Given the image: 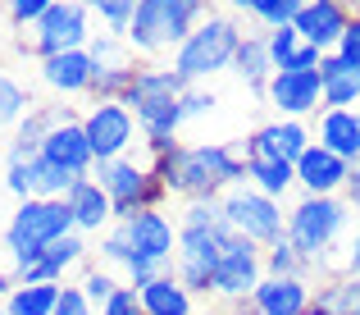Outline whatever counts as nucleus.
<instances>
[{
	"mask_svg": "<svg viewBox=\"0 0 360 315\" xmlns=\"http://www.w3.org/2000/svg\"><path fill=\"white\" fill-rule=\"evenodd\" d=\"M146 147H150V174L165 183V192H178L187 202L219 197L224 187H242L246 178V151L229 147V142H201V147L146 142Z\"/></svg>",
	"mask_w": 360,
	"mask_h": 315,
	"instance_id": "obj_1",
	"label": "nucleus"
},
{
	"mask_svg": "<svg viewBox=\"0 0 360 315\" xmlns=\"http://www.w3.org/2000/svg\"><path fill=\"white\" fill-rule=\"evenodd\" d=\"M192 82H183L174 73V64H141L137 82L128 87L123 105L132 110L137 128L146 132V142H178V128H183V92Z\"/></svg>",
	"mask_w": 360,
	"mask_h": 315,
	"instance_id": "obj_2",
	"label": "nucleus"
},
{
	"mask_svg": "<svg viewBox=\"0 0 360 315\" xmlns=\"http://www.w3.org/2000/svg\"><path fill=\"white\" fill-rule=\"evenodd\" d=\"M205 18H210V9L196 0H137V14H132L123 42L137 60H155L165 51H178Z\"/></svg>",
	"mask_w": 360,
	"mask_h": 315,
	"instance_id": "obj_3",
	"label": "nucleus"
},
{
	"mask_svg": "<svg viewBox=\"0 0 360 315\" xmlns=\"http://www.w3.org/2000/svg\"><path fill=\"white\" fill-rule=\"evenodd\" d=\"M352 206L342 197H301L297 206L288 210V242L301 252V261L310 270L328 261V252H338L342 233L352 228Z\"/></svg>",
	"mask_w": 360,
	"mask_h": 315,
	"instance_id": "obj_4",
	"label": "nucleus"
},
{
	"mask_svg": "<svg viewBox=\"0 0 360 315\" xmlns=\"http://www.w3.org/2000/svg\"><path fill=\"white\" fill-rule=\"evenodd\" d=\"M242 37L246 32L238 27V18H233V14H210L205 23H196V32L174 51V73L183 82H192V87H201L205 78L233 69Z\"/></svg>",
	"mask_w": 360,
	"mask_h": 315,
	"instance_id": "obj_5",
	"label": "nucleus"
},
{
	"mask_svg": "<svg viewBox=\"0 0 360 315\" xmlns=\"http://www.w3.org/2000/svg\"><path fill=\"white\" fill-rule=\"evenodd\" d=\"M69 233H78V228H73V215H69L64 202H37V197L23 202L14 210V219H9V228H5V247H9V256H14V274L27 270V265H37L46 247L69 237Z\"/></svg>",
	"mask_w": 360,
	"mask_h": 315,
	"instance_id": "obj_6",
	"label": "nucleus"
},
{
	"mask_svg": "<svg viewBox=\"0 0 360 315\" xmlns=\"http://www.w3.org/2000/svg\"><path fill=\"white\" fill-rule=\"evenodd\" d=\"M91 183H101V192L115 206V224H128L141 210H160V197H165V183L150 174V165H137V160H110V165L91 169Z\"/></svg>",
	"mask_w": 360,
	"mask_h": 315,
	"instance_id": "obj_7",
	"label": "nucleus"
},
{
	"mask_svg": "<svg viewBox=\"0 0 360 315\" xmlns=\"http://www.w3.org/2000/svg\"><path fill=\"white\" fill-rule=\"evenodd\" d=\"M91 37H96L91 32V5L69 0V5H51L46 9V18L37 27H27L18 46H23L27 55L55 60V55H69V51H87Z\"/></svg>",
	"mask_w": 360,
	"mask_h": 315,
	"instance_id": "obj_8",
	"label": "nucleus"
},
{
	"mask_svg": "<svg viewBox=\"0 0 360 315\" xmlns=\"http://www.w3.org/2000/svg\"><path fill=\"white\" fill-rule=\"evenodd\" d=\"M224 215H229V228L246 242H255L260 252H269L274 242L288 237V215L274 197L255 192V187H229L224 192Z\"/></svg>",
	"mask_w": 360,
	"mask_h": 315,
	"instance_id": "obj_9",
	"label": "nucleus"
},
{
	"mask_svg": "<svg viewBox=\"0 0 360 315\" xmlns=\"http://www.w3.org/2000/svg\"><path fill=\"white\" fill-rule=\"evenodd\" d=\"M264 279V252L255 242H246V237L229 233L219 242V261H214V297L224 302H251L255 288H260Z\"/></svg>",
	"mask_w": 360,
	"mask_h": 315,
	"instance_id": "obj_10",
	"label": "nucleus"
},
{
	"mask_svg": "<svg viewBox=\"0 0 360 315\" xmlns=\"http://www.w3.org/2000/svg\"><path fill=\"white\" fill-rule=\"evenodd\" d=\"M233 228L214 233V228H183L178 224V252H174V274L187 292H210L214 288V261H219V242Z\"/></svg>",
	"mask_w": 360,
	"mask_h": 315,
	"instance_id": "obj_11",
	"label": "nucleus"
},
{
	"mask_svg": "<svg viewBox=\"0 0 360 315\" xmlns=\"http://www.w3.org/2000/svg\"><path fill=\"white\" fill-rule=\"evenodd\" d=\"M82 128H87L91 156L96 165H110V160H123V151L137 137V119L123 101H91V110L82 114Z\"/></svg>",
	"mask_w": 360,
	"mask_h": 315,
	"instance_id": "obj_12",
	"label": "nucleus"
},
{
	"mask_svg": "<svg viewBox=\"0 0 360 315\" xmlns=\"http://www.w3.org/2000/svg\"><path fill=\"white\" fill-rule=\"evenodd\" d=\"M264 101L278 110V119H297L306 123L310 114H324V87H319V69L310 73H274L269 87H264Z\"/></svg>",
	"mask_w": 360,
	"mask_h": 315,
	"instance_id": "obj_13",
	"label": "nucleus"
},
{
	"mask_svg": "<svg viewBox=\"0 0 360 315\" xmlns=\"http://www.w3.org/2000/svg\"><path fill=\"white\" fill-rule=\"evenodd\" d=\"M128 233V247H132V261H146V265H174V252H178V228L169 215L160 210H141L123 224ZM128 261V265H132Z\"/></svg>",
	"mask_w": 360,
	"mask_h": 315,
	"instance_id": "obj_14",
	"label": "nucleus"
},
{
	"mask_svg": "<svg viewBox=\"0 0 360 315\" xmlns=\"http://www.w3.org/2000/svg\"><path fill=\"white\" fill-rule=\"evenodd\" d=\"M347 23H352V5H342V0H306V5L297 9V32L306 46H315L319 55H333L338 42H342Z\"/></svg>",
	"mask_w": 360,
	"mask_h": 315,
	"instance_id": "obj_15",
	"label": "nucleus"
},
{
	"mask_svg": "<svg viewBox=\"0 0 360 315\" xmlns=\"http://www.w3.org/2000/svg\"><path fill=\"white\" fill-rule=\"evenodd\" d=\"M310 142H315V132H310L306 123L274 119V123H264V128H255L242 151H246V160H288V165H297L310 151Z\"/></svg>",
	"mask_w": 360,
	"mask_h": 315,
	"instance_id": "obj_16",
	"label": "nucleus"
},
{
	"mask_svg": "<svg viewBox=\"0 0 360 315\" xmlns=\"http://www.w3.org/2000/svg\"><path fill=\"white\" fill-rule=\"evenodd\" d=\"M41 160H51V165L69 169L73 178H91V169H96V156H91L87 128H82L78 114H69V119H60V123L51 128V137H46V147H41Z\"/></svg>",
	"mask_w": 360,
	"mask_h": 315,
	"instance_id": "obj_17",
	"label": "nucleus"
},
{
	"mask_svg": "<svg viewBox=\"0 0 360 315\" xmlns=\"http://www.w3.org/2000/svg\"><path fill=\"white\" fill-rule=\"evenodd\" d=\"M347 178H352V165L333 151H324L319 142H310V151L297 160V187L306 197H342Z\"/></svg>",
	"mask_w": 360,
	"mask_h": 315,
	"instance_id": "obj_18",
	"label": "nucleus"
},
{
	"mask_svg": "<svg viewBox=\"0 0 360 315\" xmlns=\"http://www.w3.org/2000/svg\"><path fill=\"white\" fill-rule=\"evenodd\" d=\"M310 292L315 288L306 279H260L246 307L255 315H310Z\"/></svg>",
	"mask_w": 360,
	"mask_h": 315,
	"instance_id": "obj_19",
	"label": "nucleus"
},
{
	"mask_svg": "<svg viewBox=\"0 0 360 315\" xmlns=\"http://www.w3.org/2000/svg\"><path fill=\"white\" fill-rule=\"evenodd\" d=\"M91 78H96V64H91L87 51L41 60V82L51 92H60V97H91Z\"/></svg>",
	"mask_w": 360,
	"mask_h": 315,
	"instance_id": "obj_20",
	"label": "nucleus"
},
{
	"mask_svg": "<svg viewBox=\"0 0 360 315\" xmlns=\"http://www.w3.org/2000/svg\"><path fill=\"white\" fill-rule=\"evenodd\" d=\"M315 142L347 165H360V110H324L315 119Z\"/></svg>",
	"mask_w": 360,
	"mask_h": 315,
	"instance_id": "obj_21",
	"label": "nucleus"
},
{
	"mask_svg": "<svg viewBox=\"0 0 360 315\" xmlns=\"http://www.w3.org/2000/svg\"><path fill=\"white\" fill-rule=\"evenodd\" d=\"M64 206H69L78 233H105V228L115 224V206H110L105 192H101V183H91V178H78L73 192L64 197Z\"/></svg>",
	"mask_w": 360,
	"mask_h": 315,
	"instance_id": "obj_22",
	"label": "nucleus"
},
{
	"mask_svg": "<svg viewBox=\"0 0 360 315\" xmlns=\"http://www.w3.org/2000/svg\"><path fill=\"white\" fill-rule=\"evenodd\" d=\"M319 87H324V110H360V69L342 55L319 60Z\"/></svg>",
	"mask_w": 360,
	"mask_h": 315,
	"instance_id": "obj_23",
	"label": "nucleus"
},
{
	"mask_svg": "<svg viewBox=\"0 0 360 315\" xmlns=\"http://www.w3.org/2000/svg\"><path fill=\"white\" fill-rule=\"evenodd\" d=\"M264 46H269L274 73H310V69H319V60H324L315 46L301 42L297 27H274V32H264Z\"/></svg>",
	"mask_w": 360,
	"mask_h": 315,
	"instance_id": "obj_24",
	"label": "nucleus"
},
{
	"mask_svg": "<svg viewBox=\"0 0 360 315\" xmlns=\"http://www.w3.org/2000/svg\"><path fill=\"white\" fill-rule=\"evenodd\" d=\"M310 315H360V274H328L310 292Z\"/></svg>",
	"mask_w": 360,
	"mask_h": 315,
	"instance_id": "obj_25",
	"label": "nucleus"
},
{
	"mask_svg": "<svg viewBox=\"0 0 360 315\" xmlns=\"http://www.w3.org/2000/svg\"><path fill=\"white\" fill-rule=\"evenodd\" d=\"M141 297V315H192V292L178 283V274H160L150 288L137 292Z\"/></svg>",
	"mask_w": 360,
	"mask_h": 315,
	"instance_id": "obj_26",
	"label": "nucleus"
},
{
	"mask_svg": "<svg viewBox=\"0 0 360 315\" xmlns=\"http://www.w3.org/2000/svg\"><path fill=\"white\" fill-rule=\"evenodd\" d=\"M233 73H238V78H242L251 92H260V97H264V87H269V78H274V60H269V46H264V37H251V32L242 37L238 60H233Z\"/></svg>",
	"mask_w": 360,
	"mask_h": 315,
	"instance_id": "obj_27",
	"label": "nucleus"
},
{
	"mask_svg": "<svg viewBox=\"0 0 360 315\" xmlns=\"http://www.w3.org/2000/svg\"><path fill=\"white\" fill-rule=\"evenodd\" d=\"M246 187L278 202L297 187V165H288V160H246Z\"/></svg>",
	"mask_w": 360,
	"mask_h": 315,
	"instance_id": "obj_28",
	"label": "nucleus"
},
{
	"mask_svg": "<svg viewBox=\"0 0 360 315\" xmlns=\"http://www.w3.org/2000/svg\"><path fill=\"white\" fill-rule=\"evenodd\" d=\"M64 283H14V292L5 297V315H55Z\"/></svg>",
	"mask_w": 360,
	"mask_h": 315,
	"instance_id": "obj_29",
	"label": "nucleus"
},
{
	"mask_svg": "<svg viewBox=\"0 0 360 315\" xmlns=\"http://www.w3.org/2000/svg\"><path fill=\"white\" fill-rule=\"evenodd\" d=\"M73 183H78V178H73L69 169L51 165V160H41V156L32 160V197L37 202H64V197L73 192Z\"/></svg>",
	"mask_w": 360,
	"mask_h": 315,
	"instance_id": "obj_30",
	"label": "nucleus"
},
{
	"mask_svg": "<svg viewBox=\"0 0 360 315\" xmlns=\"http://www.w3.org/2000/svg\"><path fill=\"white\" fill-rule=\"evenodd\" d=\"M32 110H37V105H32V92H27L18 78L0 73V128H14V123H23Z\"/></svg>",
	"mask_w": 360,
	"mask_h": 315,
	"instance_id": "obj_31",
	"label": "nucleus"
},
{
	"mask_svg": "<svg viewBox=\"0 0 360 315\" xmlns=\"http://www.w3.org/2000/svg\"><path fill=\"white\" fill-rule=\"evenodd\" d=\"M306 274H310V265L301 261V252L288 242V237L264 252V279H306Z\"/></svg>",
	"mask_w": 360,
	"mask_h": 315,
	"instance_id": "obj_32",
	"label": "nucleus"
},
{
	"mask_svg": "<svg viewBox=\"0 0 360 315\" xmlns=\"http://www.w3.org/2000/svg\"><path fill=\"white\" fill-rule=\"evenodd\" d=\"M242 14H251V18H260L264 27H292L297 23V9H301V0H246V5H238Z\"/></svg>",
	"mask_w": 360,
	"mask_h": 315,
	"instance_id": "obj_33",
	"label": "nucleus"
},
{
	"mask_svg": "<svg viewBox=\"0 0 360 315\" xmlns=\"http://www.w3.org/2000/svg\"><path fill=\"white\" fill-rule=\"evenodd\" d=\"M78 288H82V297L91 302V311H105V307H110V297H115L123 283H115V274L96 265V270H87V274H82V283H78Z\"/></svg>",
	"mask_w": 360,
	"mask_h": 315,
	"instance_id": "obj_34",
	"label": "nucleus"
},
{
	"mask_svg": "<svg viewBox=\"0 0 360 315\" xmlns=\"http://www.w3.org/2000/svg\"><path fill=\"white\" fill-rule=\"evenodd\" d=\"M91 14L105 23L110 37H123L132 23V14H137V0H105V5H91Z\"/></svg>",
	"mask_w": 360,
	"mask_h": 315,
	"instance_id": "obj_35",
	"label": "nucleus"
},
{
	"mask_svg": "<svg viewBox=\"0 0 360 315\" xmlns=\"http://www.w3.org/2000/svg\"><path fill=\"white\" fill-rule=\"evenodd\" d=\"M128 261H132L128 233H123V224H110L105 233H101V270H110V265H123V270H128Z\"/></svg>",
	"mask_w": 360,
	"mask_h": 315,
	"instance_id": "obj_36",
	"label": "nucleus"
},
{
	"mask_svg": "<svg viewBox=\"0 0 360 315\" xmlns=\"http://www.w3.org/2000/svg\"><path fill=\"white\" fill-rule=\"evenodd\" d=\"M46 9H51V0H14V5H5V14L14 18V27L23 32V27H37V23H41Z\"/></svg>",
	"mask_w": 360,
	"mask_h": 315,
	"instance_id": "obj_37",
	"label": "nucleus"
},
{
	"mask_svg": "<svg viewBox=\"0 0 360 315\" xmlns=\"http://www.w3.org/2000/svg\"><path fill=\"white\" fill-rule=\"evenodd\" d=\"M5 187L23 202H32V160H9V174H5Z\"/></svg>",
	"mask_w": 360,
	"mask_h": 315,
	"instance_id": "obj_38",
	"label": "nucleus"
},
{
	"mask_svg": "<svg viewBox=\"0 0 360 315\" xmlns=\"http://www.w3.org/2000/svg\"><path fill=\"white\" fill-rule=\"evenodd\" d=\"M333 55H342L352 69H360V9H352V23H347V32H342V42H338Z\"/></svg>",
	"mask_w": 360,
	"mask_h": 315,
	"instance_id": "obj_39",
	"label": "nucleus"
},
{
	"mask_svg": "<svg viewBox=\"0 0 360 315\" xmlns=\"http://www.w3.org/2000/svg\"><path fill=\"white\" fill-rule=\"evenodd\" d=\"M55 315H91V302L82 297V288H78V283H64V288H60Z\"/></svg>",
	"mask_w": 360,
	"mask_h": 315,
	"instance_id": "obj_40",
	"label": "nucleus"
},
{
	"mask_svg": "<svg viewBox=\"0 0 360 315\" xmlns=\"http://www.w3.org/2000/svg\"><path fill=\"white\" fill-rule=\"evenodd\" d=\"M210 110H214V92H205V87L183 92V119H201V114H210Z\"/></svg>",
	"mask_w": 360,
	"mask_h": 315,
	"instance_id": "obj_41",
	"label": "nucleus"
},
{
	"mask_svg": "<svg viewBox=\"0 0 360 315\" xmlns=\"http://www.w3.org/2000/svg\"><path fill=\"white\" fill-rule=\"evenodd\" d=\"M101 315H141V297L132 288H119L115 297H110V307L101 311Z\"/></svg>",
	"mask_w": 360,
	"mask_h": 315,
	"instance_id": "obj_42",
	"label": "nucleus"
},
{
	"mask_svg": "<svg viewBox=\"0 0 360 315\" xmlns=\"http://www.w3.org/2000/svg\"><path fill=\"white\" fill-rule=\"evenodd\" d=\"M342 274H360V215L352 219V233H347V247H342Z\"/></svg>",
	"mask_w": 360,
	"mask_h": 315,
	"instance_id": "obj_43",
	"label": "nucleus"
},
{
	"mask_svg": "<svg viewBox=\"0 0 360 315\" xmlns=\"http://www.w3.org/2000/svg\"><path fill=\"white\" fill-rule=\"evenodd\" d=\"M342 202L360 210V165H352V178H347V187H342Z\"/></svg>",
	"mask_w": 360,
	"mask_h": 315,
	"instance_id": "obj_44",
	"label": "nucleus"
},
{
	"mask_svg": "<svg viewBox=\"0 0 360 315\" xmlns=\"http://www.w3.org/2000/svg\"><path fill=\"white\" fill-rule=\"evenodd\" d=\"M9 292H14V279H9V274H0V302H5Z\"/></svg>",
	"mask_w": 360,
	"mask_h": 315,
	"instance_id": "obj_45",
	"label": "nucleus"
},
{
	"mask_svg": "<svg viewBox=\"0 0 360 315\" xmlns=\"http://www.w3.org/2000/svg\"><path fill=\"white\" fill-rule=\"evenodd\" d=\"M0 14H5V9H0Z\"/></svg>",
	"mask_w": 360,
	"mask_h": 315,
	"instance_id": "obj_46",
	"label": "nucleus"
}]
</instances>
